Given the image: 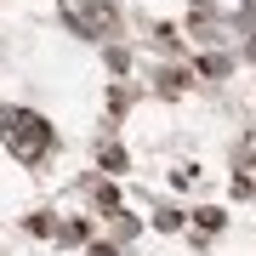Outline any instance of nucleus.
Listing matches in <instances>:
<instances>
[{
	"label": "nucleus",
	"instance_id": "obj_1",
	"mask_svg": "<svg viewBox=\"0 0 256 256\" xmlns=\"http://www.w3.org/2000/svg\"><path fill=\"white\" fill-rule=\"evenodd\" d=\"M0 137H6V148L23 165H34V160H46V148H52V126L34 108H6L0 114Z\"/></svg>",
	"mask_w": 256,
	"mask_h": 256
},
{
	"label": "nucleus",
	"instance_id": "obj_2",
	"mask_svg": "<svg viewBox=\"0 0 256 256\" xmlns=\"http://www.w3.org/2000/svg\"><path fill=\"white\" fill-rule=\"evenodd\" d=\"M57 18L68 23V34L102 40V34L120 28V6H114V0H57Z\"/></svg>",
	"mask_w": 256,
	"mask_h": 256
}]
</instances>
